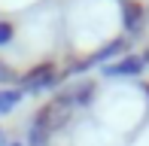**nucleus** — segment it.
<instances>
[{
  "label": "nucleus",
  "instance_id": "1",
  "mask_svg": "<svg viewBox=\"0 0 149 146\" xmlns=\"http://www.w3.org/2000/svg\"><path fill=\"white\" fill-rule=\"evenodd\" d=\"M73 113H76V107H73L70 95H67V91H58L52 101H46V104H40V107H37L31 125H33V128L49 131V134H58V131H64L67 125H70Z\"/></svg>",
  "mask_w": 149,
  "mask_h": 146
},
{
  "label": "nucleus",
  "instance_id": "2",
  "mask_svg": "<svg viewBox=\"0 0 149 146\" xmlns=\"http://www.w3.org/2000/svg\"><path fill=\"white\" fill-rule=\"evenodd\" d=\"M61 82H64V79H61V70H58V64H52V61H43V64H37V67H31L24 76H18V88H22L24 95L52 91V88H58Z\"/></svg>",
  "mask_w": 149,
  "mask_h": 146
},
{
  "label": "nucleus",
  "instance_id": "3",
  "mask_svg": "<svg viewBox=\"0 0 149 146\" xmlns=\"http://www.w3.org/2000/svg\"><path fill=\"white\" fill-rule=\"evenodd\" d=\"M146 67H143V61H140V55H122L119 61H113V64H107V67H100V76L104 79H134V76H140Z\"/></svg>",
  "mask_w": 149,
  "mask_h": 146
},
{
  "label": "nucleus",
  "instance_id": "4",
  "mask_svg": "<svg viewBox=\"0 0 149 146\" xmlns=\"http://www.w3.org/2000/svg\"><path fill=\"white\" fill-rule=\"evenodd\" d=\"M128 49H131V37H113L107 46H100L94 55H88V64L91 67H107V64H113V61H119L122 55H128Z\"/></svg>",
  "mask_w": 149,
  "mask_h": 146
},
{
  "label": "nucleus",
  "instance_id": "5",
  "mask_svg": "<svg viewBox=\"0 0 149 146\" xmlns=\"http://www.w3.org/2000/svg\"><path fill=\"white\" fill-rule=\"evenodd\" d=\"M119 12H122V31H125V37H137L143 31V22H146V6L140 0H122Z\"/></svg>",
  "mask_w": 149,
  "mask_h": 146
},
{
  "label": "nucleus",
  "instance_id": "6",
  "mask_svg": "<svg viewBox=\"0 0 149 146\" xmlns=\"http://www.w3.org/2000/svg\"><path fill=\"white\" fill-rule=\"evenodd\" d=\"M67 95H70V101H73L76 110L91 107V104L97 101V79H79V82H73L70 88H67Z\"/></svg>",
  "mask_w": 149,
  "mask_h": 146
},
{
  "label": "nucleus",
  "instance_id": "7",
  "mask_svg": "<svg viewBox=\"0 0 149 146\" xmlns=\"http://www.w3.org/2000/svg\"><path fill=\"white\" fill-rule=\"evenodd\" d=\"M22 101H24V91L18 88V85H12V88H0V116H9Z\"/></svg>",
  "mask_w": 149,
  "mask_h": 146
},
{
  "label": "nucleus",
  "instance_id": "8",
  "mask_svg": "<svg viewBox=\"0 0 149 146\" xmlns=\"http://www.w3.org/2000/svg\"><path fill=\"white\" fill-rule=\"evenodd\" d=\"M88 58H70V61L64 64V70H61V79H73V76H82L85 70H88Z\"/></svg>",
  "mask_w": 149,
  "mask_h": 146
},
{
  "label": "nucleus",
  "instance_id": "9",
  "mask_svg": "<svg viewBox=\"0 0 149 146\" xmlns=\"http://www.w3.org/2000/svg\"><path fill=\"white\" fill-rule=\"evenodd\" d=\"M24 146H52V134L43 128H28V134H24Z\"/></svg>",
  "mask_w": 149,
  "mask_h": 146
},
{
  "label": "nucleus",
  "instance_id": "10",
  "mask_svg": "<svg viewBox=\"0 0 149 146\" xmlns=\"http://www.w3.org/2000/svg\"><path fill=\"white\" fill-rule=\"evenodd\" d=\"M12 37H15V24L9 18H0V46H9Z\"/></svg>",
  "mask_w": 149,
  "mask_h": 146
},
{
  "label": "nucleus",
  "instance_id": "11",
  "mask_svg": "<svg viewBox=\"0 0 149 146\" xmlns=\"http://www.w3.org/2000/svg\"><path fill=\"white\" fill-rule=\"evenodd\" d=\"M15 79V70L9 67L6 61H0V85H6V82H12Z\"/></svg>",
  "mask_w": 149,
  "mask_h": 146
},
{
  "label": "nucleus",
  "instance_id": "12",
  "mask_svg": "<svg viewBox=\"0 0 149 146\" xmlns=\"http://www.w3.org/2000/svg\"><path fill=\"white\" fill-rule=\"evenodd\" d=\"M0 146H24V140H12V143H9V140H3V137H0Z\"/></svg>",
  "mask_w": 149,
  "mask_h": 146
},
{
  "label": "nucleus",
  "instance_id": "13",
  "mask_svg": "<svg viewBox=\"0 0 149 146\" xmlns=\"http://www.w3.org/2000/svg\"><path fill=\"white\" fill-rule=\"evenodd\" d=\"M140 61H143V67H149V49L140 52Z\"/></svg>",
  "mask_w": 149,
  "mask_h": 146
},
{
  "label": "nucleus",
  "instance_id": "14",
  "mask_svg": "<svg viewBox=\"0 0 149 146\" xmlns=\"http://www.w3.org/2000/svg\"><path fill=\"white\" fill-rule=\"evenodd\" d=\"M140 91L146 95V101H149V82H140Z\"/></svg>",
  "mask_w": 149,
  "mask_h": 146
},
{
  "label": "nucleus",
  "instance_id": "15",
  "mask_svg": "<svg viewBox=\"0 0 149 146\" xmlns=\"http://www.w3.org/2000/svg\"><path fill=\"white\" fill-rule=\"evenodd\" d=\"M146 18H149V9H146Z\"/></svg>",
  "mask_w": 149,
  "mask_h": 146
}]
</instances>
